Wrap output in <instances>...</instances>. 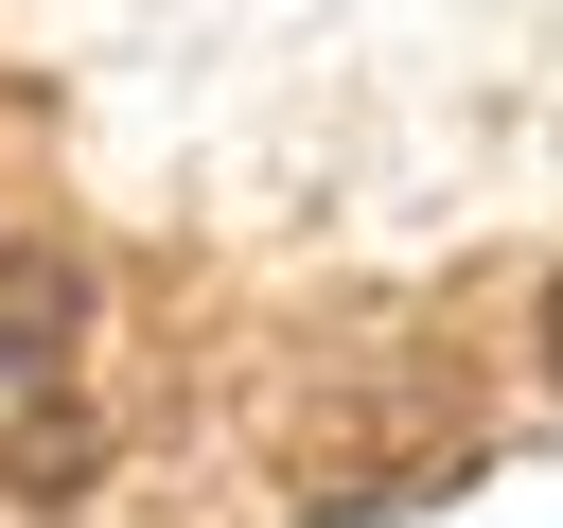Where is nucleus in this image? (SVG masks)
<instances>
[{
	"label": "nucleus",
	"instance_id": "f257e3e1",
	"mask_svg": "<svg viewBox=\"0 0 563 528\" xmlns=\"http://www.w3.org/2000/svg\"><path fill=\"white\" fill-rule=\"evenodd\" d=\"M70 334H88V264L70 246H0V387H35Z\"/></svg>",
	"mask_w": 563,
	"mask_h": 528
},
{
	"label": "nucleus",
	"instance_id": "f03ea898",
	"mask_svg": "<svg viewBox=\"0 0 563 528\" xmlns=\"http://www.w3.org/2000/svg\"><path fill=\"white\" fill-rule=\"evenodd\" d=\"M0 475H35V493H70V475H88V422H18V440H0Z\"/></svg>",
	"mask_w": 563,
	"mask_h": 528
},
{
	"label": "nucleus",
	"instance_id": "7ed1b4c3",
	"mask_svg": "<svg viewBox=\"0 0 563 528\" xmlns=\"http://www.w3.org/2000/svg\"><path fill=\"white\" fill-rule=\"evenodd\" d=\"M545 370H563V299H545Z\"/></svg>",
	"mask_w": 563,
	"mask_h": 528
}]
</instances>
